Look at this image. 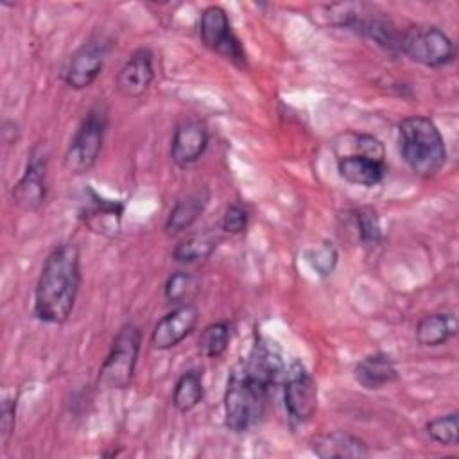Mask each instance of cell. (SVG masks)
Here are the masks:
<instances>
[{
  "label": "cell",
  "mask_w": 459,
  "mask_h": 459,
  "mask_svg": "<svg viewBox=\"0 0 459 459\" xmlns=\"http://www.w3.org/2000/svg\"><path fill=\"white\" fill-rule=\"evenodd\" d=\"M81 289V255L74 242H61L47 255L36 287L34 316L48 325H63L74 312Z\"/></svg>",
  "instance_id": "cell-1"
},
{
  "label": "cell",
  "mask_w": 459,
  "mask_h": 459,
  "mask_svg": "<svg viewBox=\"0 0 459 459\" xmlns=\"http://www.w3.org/2000/svg\"><path fill=\"white\" fill-rule=\"evenodd\" d=\"M273 384L249 371L240 360L230 373L224 391V423L231 432H246L264 416Z\"/></svg>",
  "instance_id": "cell-2"
},
{
  "label": "cell",
  "mask_w": 459,
  "mask_h": 459,
  "mask_svg": "<svg viewBox=\"0 0 459 459\" xmlns=\"http://www.w3.org/2000/svg\"><path fill=\"white\" fill-rule=\"evenodd\" d=\"M398 151L405 165L421 178L437 174L446 163V145L432 118L405 117L398 124Z\"/></svg>",
  "instance_id": "cell-3"
},
{
  "label": "cell",
  "mask_w": 459,
  "mask_h": 459,
  "mask_svg": "<svg viewBox=\"0 0 459 459\" xmlns=\"http://www.w3.org/2000/svg\"><path fill=\"white\" fill-rule=\"evenodd\" d=\"M325 13L330 20V23L350 29L357 34H362L364 38L375 41L382 48L389 52H400V39L402 32L396 29V25L382 16L384 13H378L377 7L369 4H333L326 5Z\"/></svg>",
  "instance_id": "cell-4"
},
{
  "label": "cell",
  "mask_w": 459,
  "mask_h": 459,
  "mask_svg": "<svg viewBox=\"0 0 459 459\" xmlns=\"http://www.w3.org/2000/svg\"><path fill=\"white\" fill-rule=\"evenodd\" d=\"M108 129V109L104 104H95L88 109L77 126L63 156V165L70 174H86L97 163Z\"/></svg>",
  "instance_id": "cell-5"
},
{
  "label": "cell",
  "mask_w": 459,
  "mask_h": 459,
  "mask_svg": "<svg viewBox=\"0 0 459 459\" xmlns=\"http://www.w3.org/2000/svg\"><path fill=\"white\" fill-rule=\"evenodd\" d=\"M142 346V332L136 325L126 323L117 332L106 359L99 368L97 384L102 389H126L131 385Z\"/></svg>",
  "instance_id": "cell-6"
},
{
  "label": "cell",
  "mask_w": 459,
  "mask_h": 459,
  "mask_svg": "<svg viewBox=\"0 0 459 459\" xmlns=\"http://www.w3.org/2000/svg\"><path fill=\"white\" fill-rule=\"evenodd\" d=\"M400 54L418 65L441 68L455 59L457 48L454 39L437 25H414L402 32Z\"/></svg>",
  "instance_id": "cell-7"
},
{
  "label": "cell",
  "mask_w": 459,
  "mask_h": 459,
  "mask_svg": "<svg viewBox=\"0 0 459 459\" xmlns=\"http://www.w3.org/2000/svg\"><path fill=\"white\" fill-rule=\"evenodd\" d=\"M199 36L206 48L222 56L235 66L246 68V65H247L246 50H244L238 36L231 29L228 13L221 5H208L201 13Z\"/></svg>",
  "instance_id": "cell-8"
},
{
  "label": "cell",
  "mask_w": 459,
  "mask_h": 459,
  "mask_svg": "<svg viewBox=\"0 0 459 459\" xmlns=\"http://www.w3.org/2000/svg\"><path fill=\"white\" fill-rule=\"evenodd\" d=\"M111 41L104 36H93L84 41L72 56L68 57L63 68V82L72 90H84L102 72Z\"/></svg>",
  "instance_id": "cell-9"
},
{
  "label": "cell",
  "mask_w": 459,
  "mask_h": 459,
  "mask_svg": "<svg viewBox=\"0 0 459 459\" xmlns=\"http://www.w3.org/2000/svg\"><path fill=\"white\" fill-rule=\"evenodd\" d=\"M283 403L289 418L296 423L308 421L317 411V384L299 360L285 369Z\"/></svg>",
  "instance_id": "cell-10"
},
{
  "label": "cell",
  "mask_w": 459,
  "mask_h": 459,
  "mask_svg": "<svg viewBox=\"0 0 459 459\" xmlns=\"http://www.w3.org/2000/svg\"><path fill=\"white\" fill-rule=\"evenodd\" d=\"M13 203L23 212H36L47 199V154L39 145L32 147L22 178L11 190Z\"/></svg>",
  "instance_id": "cell-11"
},
{
  "label": "cell",
  "mask_w": 459,
  "mask_h": 459,
  "mask_svg": "<svg viewBox=\"0 0 459 459\" xmlns=\"http://www.w3.org/2000/svg\"><path fill=\"white\" fill-rule=\"evenodd\" d=\"M199 319V310L194 303H179L176 308L167 312L152 328L151 344L156 350H170L186 339Z\"/></svg>",
  "instance_id": "cell-12"
},
{
  "label": "cell",
  "mask_w": 459,
  "mask_h": 459,
  "mask_svg": "<svg viewBox=\"0 0 459 459\" xmlns=\"http://www.w3.org/2000/svg\"><path fill=\"white\" fill-rule=\"evenodd\" d=\"M152 57L154 56L149 48H138L129 56L115 77V86L120 95L138 99L149 90L154 79Z\"/></svg>",
  "instance_id": "cell-13"
},
{
  "label": "cell",
  "mask_w": 459,
  "mask_h": 459,
  "mask_svg": "<svg viewBox=\"0 0 459 459\" xmlns=\"http://www.w3.org/2000/svg\"><path fill=\"white\" fill-rule=\"evenodd\" d=\"M210 134L203 122L186 120L181 122L170 140V158L178 167H188L195 163L208 149Z\"/></svg>",
  "instance_id": "cell-14"
},
{
  "label": "cell",
  "mask_w": 459,
  "mask_h": 459,
  "mask_svg": "<svg viewBox=\"0 0 459 459\" xmlns=\"http://www.w3.org/2000/svg\"><path fill=\"white\" fill-rule=\"evenodd\" d=\"M310 448L321 459H362L369 455L366 441L344 430H332L316 436Z\"/></svg>",
  "instance_id": "cell-15"
},
{
  "label": "cell",
  "mask_w": 459,
  "mask_h": 459,
  "mask_svg": "<svg viewBox=\"0 0 459 459\" xmlns=\"http://www.w3.org/2000/svg\"><path fill=\"white\" fill-rule=\"evenodd\" d=\"M400 377L394 360L384 351H375L362 357L353 368V378L368 391L382 389Z\"/></svg>",
  "instance_id": "cell-16"
},
{
  "label": "cell",
  "mask_w": 459,
  "mask_h": 459,
  "mask_svg": "<svg viewBox=\"0 0 459 459\" xmlns=\"http://www.w3.org/2000/svg\"><path fill=\"white\" fill-rule=\"evenodd\" d=\"M339 176L357 186H377L384 181L387 167L385 161H377L360 154H341L337 158Z\"/></svg>",
  "instance_id": "cell-17"
},
{
  "label": "cell",
  "mask_w": 459,
  "mask_h": 459,
  "mask_svg": "<svg viewBox=\"0 0 459 459\" xmlns=\"http://www.w3.org/2000/svg\"><path fill=\"white\" fill-rule=\"evenodd\" d=\"M210 199L208 188H199L176 201L165 221V233L178 235L188 230L204 212Z\"/></svg>",
  "instance_id": "cell-18"
},
{
  "label": "cell",
  "mask_w": 459,
  "mask_h": 459,
  "mask_svg": "<svg viewBox=\"0 0 459 459\" xmlns=\"http://www.w3.org/2000/svg\"><path fill=\"white\" fill-rule=\"evenodd\" d=\"M457 317L454 312H430L416 325V341L420 346L436 348L457 335Z\"/></svg>",
  "instance_id": "cell-19"
},
{
  "label": "cell",
  "mask_w": 459,
  "mask_h": 459,
  "mask_svg": "<svg viewBox=\"0 0 459 459\" xmlns=\"http://www.w3.org/2000/svg\"><path fill=\"white\" fill-rule=\"evenodd\" d=\"M90 203L88 206H84L81 210V219L84 221V224L97 233H106L108 230L113 233L118 230V222L124 212V204L117 203V201H109L104 199L100 195H97L93 190H90Z\"/></svg>",
  "instance_id": "cell-20"
},
{
  "label": "cell",
  "mask_w": 459,
  "mask_h": 459,
  "mask_svg": "<svg viewBox=\"0 0 459 459\" xmlns=\"http://www.w3.org/2000/svg\"><path fill=\"white\" fill-rule=\"evenodd\" d=\"M219 242L221 235L215 230L190 233L174 246L172 258L181 264H195L199 260H206L215 251Z\"/></svg>",
  "instance_id": "cell-21"
},
{
  "label": "cell",
  "mask_w": 459,
  "mask_h": 459,
  "mask_svg": "<svg viewBox=\"0 0 459 459\" xmlns=\"http://www.w3.org/2000/svg\"><path fill=\"white\" fill-rule=\"evenodd\" d=\"M346 228L364 247H375L382 242V226L378 213L371 206H360L346 212Z\"/></svg>",
  "instance_id": "cell-22"
},
{
  "label": "cell",
  "mask_w": 459,
  "mask_h": 459,
  "mask_svg": "<svg viewBox=\"0 0 459 459\" xmlns=\"http://www.w3.org/2000/svg\"><path fill=\"white\" fill-rule=\"evenodd\" d=\"M203 396H204V385H203L201 371L186 369L176 380V385L172 391V405L181 414H186L199 405Z\"/></svg>",
  "instance_id": "cell-23"
},
{
  "label": "cell",
  "mask_w": 459,
  "mask_h": 459,
  "mask_svg": "<svg viewBox=\"0 0 459 459\" xmlns=\"http://www.w3.org/2000/svg\"><path fill=\"white\" fill-rule=\"evenodd\" d=\"M230 344V325L226 321L210 323L199 335V350L206 359H219Z\"/></svg>",
  "instance_id": "cell-24"
},
{
  "label": "cell",
  "mask_w": 459,
  "mask_h": 459,
  "mask_svg": "<svg viewBox=\"0 0 459 459\" xmlns=\"http://www.w3.org/2000/svg\"><path fill=\"white\" fill-rule=\"evenodd\" d=\"M425 429L430 439L439 445L454 446L459 443V414L455 411L427 421Z\"/></svg>",
  "instance_id": "cell-25"
},
{
  "label": "cell",
  "mask_w": 459,
  "mask_h": 459,
  "mask_svg": "<svg viewBox=\"0 0 459 459\" xmlns=\"http://www.w3.org/2000/svg\"><path fill=\"white\" fill-rule=\"evenodd\" d=\"M197 289L195 278L186 271H176L165 281L163 294L170 303H186Z\"/></svg>",
  "instance_id": "cell-26"
},
{
  "label": "cell",
  "mask_w": 459,
  "mask_h": 459,
  "mask_svg": "<svg viewBox=\"0 0 459 459\" xmlns=\"http://www.w3.org/2000/svg\"><path fill=\"white\" fill-rule=\"evenodd\" d=\"M337 258H339V253H337L335 246L328 240H325L317 247H312L307 251V262L323 278L330 276L333 273V269L337 265Z\"/></svg>",
  "instance_id": "cell-27"
},
{
  "label": "cell",
  "mask_w": 459,
  "mask_h": 459,
  "mask_svg": "<svg viewBox=\"0 0 459 459\" xmlns=\"http://www.w3.org/2000/svg\"><path fill=\"white\" fill-rule=\"evenodd\" d=\"M348 136L351 138L353 143V151L350 154H360L377 161H385L384 143L377 136L366 133H351Z\"/></svg>",
  "instance_id": "cell-28"
},
{
  "label": "cell",
  "mask_w": 459,
  "mask_h": 459,
  "mask_svg": "<svg viewBox=\"0 0 459 459\" xmlns=\"http://www.w3.org/2000/svg\"><path fill=\"white\" fill-rule=\"evenodd\" d=\"M249 224V212L240 203H231L226 206L222 219H221V230L230 235H240L247 230Z\"/></svg>",
  "instance_id": "cell-29"
},
{
  "label": "cell",
  "mask_w": 459,
  "mask_h": 459,
  "mask_svg": "<svg viewBox=\"0 0 459 459\" xmlns=\"http://www.w3.org/2000/svg\"><path fill=\"white\" fill-rule=\"evenodd\" d=\"M16 405H18L16 396H5L2 402V407H0V437H2L4 446L9 445V439L14 434Z\"/></svg>",
  "instance_id": "cell-30"
}]
</instances>
